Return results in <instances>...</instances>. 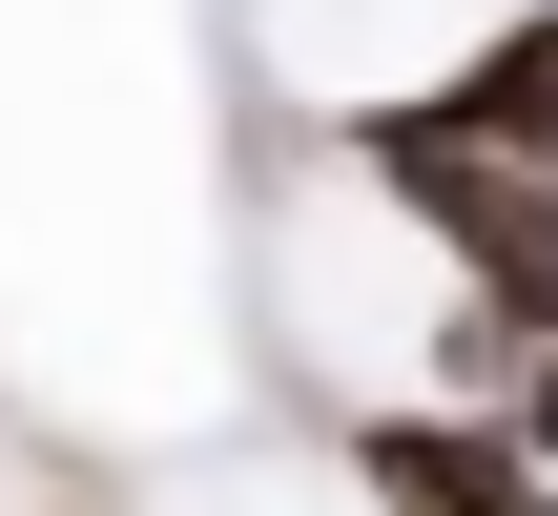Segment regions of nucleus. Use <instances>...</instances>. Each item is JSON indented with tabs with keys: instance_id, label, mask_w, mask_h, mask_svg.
I'll return each instance as SVG.
<instances>
[{
	"instance_id": "1",
	"label": "nucleus",
	"mask_w": 558,
	"mask_h": 516,
	"mask_svg": "<svg viewBox=\"0 0 558 516\" xmlns=\"http://www.w3.org/2000/svg\"><path fill=\"white\" fill-rule=\"evenodd\" d=\"M352 165H373V186H393V207H414V228L476 269V331H456V372L497 393V372L558 331V165L476 145L456 103H373V124H352Z\"/></svg>"
},
{
	"instance_id": "2",
	"label": "nucleus",
	"mask_w": 558,
	"mask_h": 516,
	"mask_svg": "<svg viewBox=\"0 0 558 516\" xmlns=\"http://www.w3.org/2000/svg\"><path fill=\"white\" fill-rule=\"evenodd\" d=\"M352 476H373V516H558V476L518 434H476V414H373Z\"/></svg>"
},
{
	"instance_id": "3",
	"label": "nucleus",
	"mask_w": 558,
	"mask_h": 516,
	"mask_svg": "<svg viewBox=\"0 0 558 516\" xmlns=\"http://www.w3.org/2000/svg\"><path fill=\"white\" fill-rule=\"evenodd\" d=\"M435 103H456L476 145H518V165H558V0H538V21H497V41H476V62L435 83Z\"/></svg>"
},
{
	"instance_id": "4",
	"label": "nucleus",
	"mask_w": 558,
	"mask_h": 516,
	"mask_svg": "<svg viewBox=\"0 0 558 516\" xmlns=\"http://www.w3.org/2000/svg\"><path fill=\"white\" fill-rule=\"evenodd\" d=\"M497 434H518V455H538V476H558V331H538V352H518V372H497Z\"/></svg>"
}]
</instances>
